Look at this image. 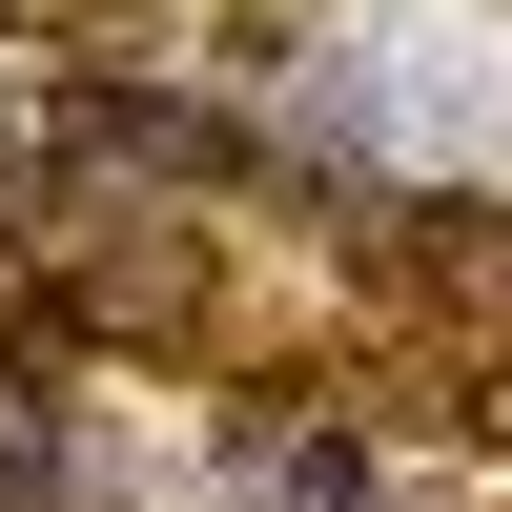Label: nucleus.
Masks as SVG:
<instances>
[{
    "label": "nucleus",
    "instance_id": "f03ea898",
    "mask_svg": "<svg viewBox=\"0 0 512 512\" xmlns=\"http://www.w3.org/2000/svg\"><path fill=\"white\" fill-rule=\"evenodd\" d=\"M472 451L512 472V349H472Z\"/></svg>",
    "mask_w": 512,
    "mask_h": 512
},
{
    "label": "nucleus",
    "instance_id": "f257e3e1",
    "mask_svg": "<svg viewBox=\"0 0 512 512\" xmlns=\"http://www.w3.org/2000/svg\"><path fill=\"white\" fill-rule=\"evenodd\" d=\"M0 41H82L103 62V41H144V0H0Z\"/></svg>",
    "mask_w": 512,
    "mask_h": 512
}]
</instances>
